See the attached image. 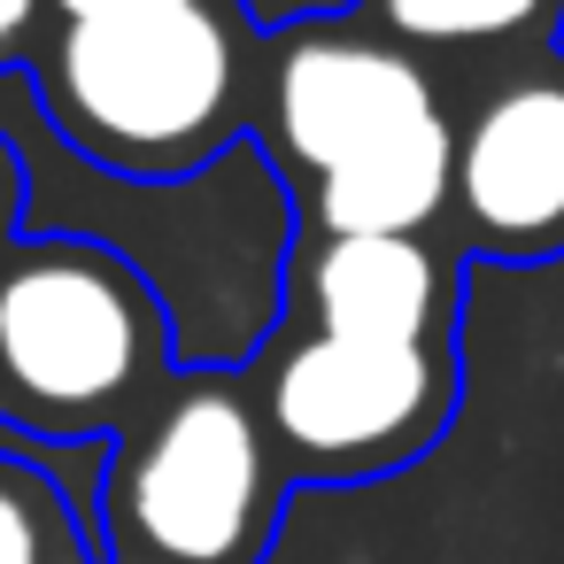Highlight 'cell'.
<instances>
[{
  "label": "cell",
  "mask_w": 564,
  "mask_h": 564,
  "mask_svg": "<svg viewBox=\"0 0 564 564\" xmlns=\"http://www.w3.org/2000/svg\"><path fill=\"white\" fill-rule=\"evenodd\" d=\"M0 564H101L63 487L17 456H0Z\"/></svg>",
  "instance_id": "cell-9"
},
{
  "label": "cell",
  "mask_w": 564,
  "mask_h": 564,
  "mask_svg": "<svg viewBox=\"0 0 564 564\" xmlns=\"http://www.w3.org/2000/svg\"><path fill=\"white\" fill-rule=\"evenodd\" d=\"M286 495L294 479L271 448L248 371L186 364L109 448V564H263Z\"/></svg>",
  "instance_id": "cell-4"
},
{
  "label": "cell",
  "mask_w": 564,
  "mask_h": 564,
  "mask_svg": "<svg viewBox=\"0 0 564 564\" xmlns=\"http://www.w3.org/2000/svg\"><path fill=\"white\" fill-rule=\"evenodd\" d=\"M356 17L394 47L425 55H502L556 32L564 0H356Z\"/></svg>",
  "instance_id": "cell-8"
},
{
  "label": "cell",
  "mask_w": 564,
  "mask_h": 564,
  "mask_svg": "<svg viewBox=\"0 0 564 564\" xmlns=\"http://www.w3.org/2000/svg\"><path fill=\"white\" fill-rule=\"evenodd\" d=\"M155 286L86 232L0 248V425L32 441H117L171 387Z\"/></svg>",
  "instance_id": "cell-3"
},
{
  "label": "cell",
  "mask_w": 564,
  "mask_h": 564,
  "mask_svg": "<svg viewBox=\"0 0 564 564\" xmlns=\"http://www.w3.org/2000/svg\"><path fill=\"white\" fill-rule=\"evenodd\" d=\"M47 47V0H0V70H32Z\"/></svg>",
  "instance_id": "cell-10"
},
{
  "label": "cell",
  "mask_w": 564,
  "mask_h": 564,
  "mask_svg": "<svg viewBox=\"0 0 564 564\" xmlns=\"http://www.w3.org/2000/svg\"><path fill=\"white\" fill-rule=\"evenodd\" d=\"M256 140L302 232H448L456 117L425 63L364 17L263 32Z\"/></svg>",
  "instance_id": "cell-1"
},
{
  "label": "cell",
  "mask_w": 564,
  "mask_h": 564,
  "mask_svg": "<svg viewBox=\"0 0 564 564\" xmlns=\"http://www.w3.org/2000/svg\"><path fill=\"white\" fill-rule=\"evenodd\" d=\"M240 371L294 487H364L417 464L425 448H441L464 394L456 340L348 333L302 317H286Z\"/></svg>",
  "instance_id": "cell-5"
},
{
  "label": "cell",
  "mask_w": 564,
  "mask_h": 564,
  "mask_svg": "<svg viewBox=\"0 0 564 564\" xmlns=\"http://www.w3.org/2000/svg\"><path fill=\"white\" fill-rule=\"evenodd\" d=\"M448 240L487 263L564 256V55L533 47L456 117Z\"/></svg>",
  "instance_id": "cell-6"
},
{
  "label": "cell",
  "mask_w": 564,
  "mask_h": 564,
  "mask_svg": "<svg viewBox=\"0 0 564 564\" xmlns=\"http://www.w3.org/2000/svg\"><path fill=\"white\" fill-rule=\"evenodd\" d=\"M263 32L240 0H47L32 94L109 178L178 186L256 132Z\"/></svg>",
  "instance_id": "cell-2"
},
{
  "label": "cell",
  "mask_w": 564,
  "mask_h": 564,
  "mask_svg": "<svg viewBox=\"0 0 564 564\" xmlns=\"http://www.w3.org/2000/svg\"><path fill=\"white\" fill-rule=\"evenodd\" d=\"M456 256L448 232H302L286 256V317L456 340Z\"/></svg>",
  "instance_id": "cell-7"
},
{
  "label": "cell",
  "mask_w": 564,
  "mask_h": 564,
  "mask_svg": "<svg viewBox=\"0 0 564 564\" xmlns=\"http://www.w3.org/2000/svg\"><path fill=\"white\" fill-rule=\"evenodd\" d=\"M17 240H24V155L0 132V248H17Z\"/></svg>",
  "instance_id": "cell-11"
}]
</instances>
